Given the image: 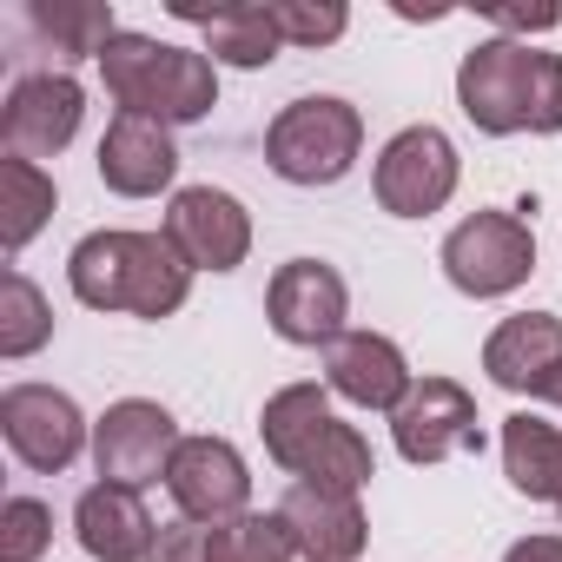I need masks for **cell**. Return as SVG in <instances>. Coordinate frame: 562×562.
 <instances>
[{"instance_id": "cell-1", "label": "cell", "mask_w": 562, "mask_h": 562, "mask_svg": "<svg viewBox=\"0 0 562 562\" xmlns=\"http://www.w3.org/2000/svg\"><path fill=\"white\" fill-rule=\"evenodd\" d=\"M67 285L93 312L172 318L192 292V265L166 232H87L67 258Z\"/></svg>"}, {"instance_id": "cell-18", "label": "cell", "mask_w": 562, "mask_h": 562, "mask_svg": "<svg viewBox=\"0 0 562 562\" xmlns=\"http://www.w3.org/2000/svg\"><path fill=\"white\" fill-rule=\"evenodd\" d=\"M74 529H80V549H87L93 562H146L153 542H159V522H153L146 496H139V490H120V483L80 490Z\"/></svg>"}, {"instance_id": "cell-15", "label": "cell", "mask_w": 562, "mask_h": 562, "mask_svg": "<svg viewBox=\"0 0 562 562\" xmlns=\"http://www.w3.org/2000/svg\"><path fill=\"white\" fill-rule=\"evenodd\" d=\"M172 172H179L172 126L166 120H146V113H113V126L100 139V179H106V192L153 199V192L172 186Z\"/></svg>"}, {"instance_id": "cell-13", "label": "cell", "mask_w": 562, "mask_h": 562, "mask_svg": "<svg viewBox=\"0 0 562 562\" xmlns=\"http://www.w3.org/2000/svg\"><path fill=\"white\" fill-rule=\"evenodd\" d=\"M166 490L179 503L186 522H232L245 516V496H251V476H245V457L225 443V437H186L172 470H166Z\"/></svg>"}, {"instance_id": "cell-26", "label": "cell", "mask_w": 562, "mask_h": 562, "mask_svg": "<svg viewBox=\"0 0 562 562\" xmlns=\"http://www.w3.org/2000/svg\"><path fill=\"white\" fill-rule=\"evenodd\" d=\"M54 542V509L41 496H8L0 509V562H41Z\"/></svg>"}, {"instance_id": "cell-3", "label": "cell", "mask_w": 562, "mask_h": 562, "mask_svg": "<svg viewBox=\"0 0 562 562\" xmlns=\"http://www.w3.org/2000/svg\"><path fill=\"white\" fill-rule=\"evenodd\" d=\"M100 74H106V93L120 100V113H146V120H166V126H192L218 106V67L212 54H192V47H166L153 34H113V47L100 54Z\"/></svg>"}, {"instance_id": "cell-22", "label": "cell", "mask_w": 562, "mask_h": 562, "mask_svg": "<svg viewBox=\"0 0 562 562\" xmlns=\"http://www.w3.org/2000/svg\"><path fill=\"white\" fill-rule=\"evenodd\" d=\"M27 21L41 41H54V60H100L120 34L106 0H34Z\"/></svg>"}, {"instance_id": "cell-23", "label": "cell", "mask_w": 562, "mask_h": 562, "mask_svg": "<svg viewBox=\"0 0 562 562\" xmlns=\"http://www.w3.org/2000/svg\"><path fill=\"white\" fill-rule=\"evenodd\" d=\"M47 218H54V179L34 159H8V153H0V245L21 251Z\"/></svg>"}, {"instance_id": "cell-12", "label": "cell", "mask_w": 562, "mask_h": 562, "mask_svg": "<svg viewBox=\"0 0 562 562\" xmlns=\"http://www.w3.org/2000/svg\"><path fill=\"white\" fill-rule=\"evenodd\" d=\"M166 238L179 245V258L192 271H238L251 251V218L232 192L218 186H186L166 205Z\"/></svg>"}, {"instance_id": "cell-24", "label": "cell", "mask_w": 562, "mask_h": 562, "mask_svg": "<svg viewBox=\"0 0 562 562\" xmlns=\"http://www.w3.org/2000/svg\"><path fill=\"white\" fill-rule=\"evenodd\" d=\"M205 542H212V562H299V542H292V529H285L278 509L271 516L245 509L232 522H212Z\"/></svg>"}, {"instance_id": "cell-4", "label": "cell", "mask_w": 562, "mask_h": 562, "mask_svg": "<svg viewBox=\"0 0 562 562\" xmlns=\"http://www.w3.org/2000/svg\"><path fill=\"white\" fill-rule=\"evenodd\" d=\"M364 153V120L338 93H305L265 133V166L285 186H338Z\"/></svg>"}, {"instance_id": "cell-21", "label": "cell", "mask_w": 562, "mask_h": 562, "mask_svg": "<svg viewBox=\"0 0 562 562\" xmlns=\"http://www.w3.org/2000/svg\"><path fill=\"white\" fill-rule=\"evenodd\" d=\"M503 476L529 503H562V430L536 411L503 417Z\"/></svg>"}, {"instance_id": "cell-29", "label": "cell", "mask_w": 562, "mask_h": 562, "mask_svg": "<svg viewBox=\"0 0 562 562\" xmlns=\"http://www.w3.org/2000/svg\"><path fill=\"white\" fill-rule=\"evenodd\" d=\"M562 21V8H490V27H503V41L509 34H549Z\"/></svg>"}, {"instance_id": "cell-8", "label": "cell", "mask_w": 562, "mask_h": 562, "mask_svg": "<svg viewBox=\"0 0 562 562\" xmlns=\"http://www.w3.org/2000/svg\"><path fill=\"white\" fill-rule=\"evenodd\" d=\"M265 318L285 345H338L351 318V292L325 258H285L265 285Z\"/></svg>"}, {"instance_id": "cell-19", "label": "cell", "mask_w": 562, "mask_h": 562, "mask_svg": "<svg viewBox=\"0 0 562 562\" xmlns=\"http://www.w3.org/2000/svg\"><path fill=\"white\" fill-rule=\"evenodd\" d=\"M258 430H265V450H271L278 470L305 476L312 457L325 450V437L338 430V417H331V391H318V384H285L278 397H265Z\"/></svg>"}, {"instance_id": "cell-9", "label": "cell", "mask_w": 562, "mask_h": 562, "mask_svg": "<svg viewBox=\"0 0 562 562\" xmlns=\"http://www.w3.org/2000/svg\"><path fill=\"white\" fill-rule=\"evenodd\" d=\"M391 437L404 463H443L457 450H483V417L476 397L450 378H417L404 404L391 411Z\"/></svg>"}, {"instance_id": "cell-17", "label": "cell", "mask_w": 562, "mask_h": 562, "mask_svg": "<svg viewBox=\"0 0 562 562\" xmlns=\"http://www.w3.org/2000/svg\"><path fill=\"white\" fill-rule=\"evenodd\" d=\"M483 371L496 391H516V397H542L549 378L562 371V318L555 312H516L490 331L483 345Z\"/></svg>"}, {"instance_id": "cell-6", "label": "cell", "mask_w": 562, "mask_h": 562, "mask_svg": "<svg viewBox=\"0 0 562 562\" xmlns=\"http://www.w3.org/2000/svg\"><path fill=\"white\" fill-rule=\"evenodd\" d=\"M179 424L166 404L153 397H120L100 424H93V463H100V483H120V490H146V483H166L172 457H179Z\"/></svg>"}, {"instance_id": "cell-16", "label": "cell", "mask_w": 562, "mask_h": 562, "mask_svg": "<svg viewBox=\"0 0 562 562\" xmlns=\"http://www.w3.org/2000/svg\"><path fill=\"white\" fill-rule=\"evenodd\" d=\"M411 384L417 378L384 331H345L338 345H325V391H338L358 411H397Z\"/></svg>"}, {"instance_id": "cell-5", "label": "cell", "mask_w": 562, "mask_h": 562, "mask_svg": "<svg viewBox=\"0 0 562 562\" xmlns=\"http://www.w3.org/2000/svg\"><path fill=\"white\" fill-rule=\"evenodd\" d=\"M529 271H536V238L529 218L516 212H470L443 238V278L463 299H509Z\"/></svg>"}, {"instance_id": "cell-20", "label": "cell", "mask_w": 562, "mask_h": 562, "mask_svg": "<svg viewBox=\"0 0 562 562\" xmlns=\"http://www.w3.org/2000/svg\"><path fill=\"white\" fill-rule=\"evenodd\" d=\"M172 14L205 27L212 67H245V74H258V67L278 60V47H285V34H278V21H271V0H265V8H192V0H172Z\"/></svg>"}, {"instance_id": "cell-25", "label": "cell", "mask_w": 562, "mask_h": 562, "mask_svg": "<svg viewBox=\"0 0 562 562\" xmlns=\"http://www.w3.org/2000/svg\"><path fill=\"white\" fill-rule=\"evenodd\" d=\"M47 338H54V305L27 271H8L0 278V358H34Z\"/></svg>"}, {"instance_id": "cell-11", "label": "cell", "mask_w": 562, "mask_h": 562, "mask_svg": "<svg viewBox=\"0 0 562 562\" xmlns=\"http://www.w3.org/2000/svg\"><path fill=\"white\" fill-rule=\"evenodd\" d=\"M80 113H87V93L74 74H27V80H14L8 106H0V146H8V159L41 166L74 146Z\"/></svg>"}, {"instance_id": "cell-31", "label": "cell", "mask_w": 562, "mask_h": 562, "mask_svg": "<svg viewBox=\"0 0 562 562\" xmlns=\"http://www.w3.org/2000/svg\"><path fill=\"white\" fill-rule=\"evenodd\" d=\"M542 397H549V404H555V411H562V371H555V378H549V391H542Z\"/></svg>"}, {"instance_id": "cell-32", "label": "cell", "mask_w": 562, "mask_h": 562, "mask_svg": "<svg viewBox=\"0 0 562 562\" xmlns=\"http://www.w3.org/2000/svg\"><path fill=\"white\" fill-rule=\"evenodd\" d=\"M555 509H562V503H555Z\"/></svg>"}, {"instance_id": "cell-14", "label": "cell", "mask_w": 562, "mask_h": 562, "mask_svg": "<svg viewBox=\"0 0 562 562\" xmlns=\"http://www.w3.org/2000/svg\"><path fill=\"white\" fill-rule=\"evenodd\" d=\"M278 516H285V529H292V542H299L305 562H358L364 542H371V522H364L358 490L292 483L285 503H278Z\"/></svg>"}, {"instance_id": "cell-7", "label": "cell", "mask_w": 562, "mask_h": 562, "mask_svg": "<svg viewBox=\"0 0 562 562\" xmlns=\"http://www.w3.org/2000/svg\"><path fill=\"white\" fill-rule=\"evenodd\" d=\"M463 179V159L450 146V133L437 126H404L384 153H378V205L391 218H430L450 205Z\"/></svg>"}, {"instance_id": "cell-28", "label": "cell", "mask_w": 562, "mask_h": 562, "mask_svg": "<svg viewBox=\"0 0 562 562\" xmlns=\"http://www.w3.org/2000/svg\"><path fill=\"white\" fill-rule=\"evenodd\" d=\"M146 562H212V542H205V522H186V516H179V522H166Z\"/></svg>"}, {"instance_id": "cell-30", "label": "cell", "mask_w": 562, "mask_h": 562, "mask_svg": "<svg viewBox=\"0 0 562 562\" xmlns=\"http://www.w3.org/2000/svg\"><path fill=\"white\" fill-rule=\"evenodd\" d=\"M503 562H562V536H522L503 549Z\"/></svg>"}, {"instance_id": "cell-2", "label": "cell", "mask_w": 562, "mask_h": 562, "mask_svg": "<svg viewBox=\"0 0 562 562\" xmlns=\"http://www.w3.org/2000/svg\"><path fill=\"white\" fill-rule=\"evenodd\" d=\"M457 106L476 133H562V54L529 41H476L457 67Z\"/></svg>"}, {"instance_id": "cell-27", "label": "cell", "mask_w": 562, "mask_h": 562, "mask_svg": "<svg viewBox=\"0 0 562 562\" xmlns=\"http://www.w3.org/2000/svg\"><path fill=\"white\" fill-rule=\"evenodd\" d=\"M271 21H278V34H285V47H331L351 27V14L338 8V0H325V8H305V0H271Z\"/></svg>"}, {"instance_id": "cell-10", "label": "cell", "mask_w": 562, "mask_h": 562, "mask_svg": "<svg viewBox=\"0 0 562 562\" xmlns=\"http://www.w3.org/2000/svg\"><path fill=\"white\" fill-rule=\"evenodd\" d=\"M0 437L27 470H67L87 450V417L67 391L54 384H8L0 391Z\"/></svg>"}]
</instances>
